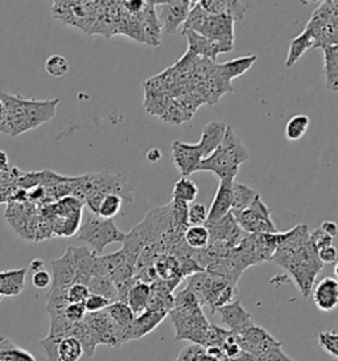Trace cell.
Listing matches in <instances>:
<instances>
[{"label": "cell", "instance_id": "1", "mask_svg": "<svg viewBox=\"0 0 338 361\" xmlns=\"http://www.w3.org/2000/svg\"><path fill=\"white\" fill-rule=\"evenodd\" d=\"M271 261L292 276L303 298L312 294L315 281L323 270L316 247L311 243L306 224L296 225L285 233H279V244Z\"/></svg>", "mask_w": 338, "mask_h": 361}, {"label": "cell", "instance_id": "2", "mask_svg": "<svg viewBox=\"0 0 338 361\" xmlns=\"http://www.w3.org/2000/svg\"><path fill=\"white\" fill-rule=\"evenodd\" d=\"M175 324V339L188 340L192 344L204 347L211 323L193 293L185 287L173 295V307L168 314Z\"/></svg>", "mask_w": 338, "mask_h": 361}, {"label": "cell", "instance_id": "3", "mask_svg": "<svg viewBox=\"0 0 338 361\" xmlns=\"http://www.w3.org/2000/svg\"><path fill=\"white\" fill-rule=\"evenodd\" d=\"M107 195H116L123 202L134 200V190L126 176L108 171L80 176L72 196L84 202L90 212L96 214L99 204Z\"/></svg>", "mask_w": 338, "mask_h": 361}, {"label": "cell", "instance_id": "4", "mask_svg": "<svg viewBox=\"0 0 338 361\" xmlns=\"http://www.w3.org/2000/svg\"><path fill=\"white\" fill-rule=\"evenodd\" d=\"M250 159V152L232 126H226L221 145L209 157L201 160L197 171H209L217 178L235 179L243 163Z\"/></svg>", "mask_w": 338, "mask_h": 361}, {"label": "cell", "instance_id": "5", "mask_svg": "<svg viewBox=\"0 0 338 361\" xmlns=\"http://www.w3.org/2000/svg\"><path fill=\"white\" fill-rule=\"evenodd\" d=\"M187 288L197 298L201 307L209 308L211 314L234 302L237 295V285L234 282L205 270L190 276Z\"/></svg>", "mask_w": 338, "mask_h": 361}, {"label": "cell", "instance_id": "6", "mask_svg": "<svg viewBox=\"0 0 338 361\" xmlns=\"http://www.w3.org/2000/svg\"><path fill=\"white\" fill-rule=\"evenodd\" d=\"M193 31L201 36L223 44L234 49V20L227 15L213 16L208 15L200 7L197 1L193 3L188 18L184 23L180 32Z\"/></svg>", "mask_w": 338, "mask_h": 361}, {"label": "cell", "instance_id": "7", "mask_svg": "<svg viewBox=\"0 0 338 361\" xmlns=\"http://www.w3.org/2000/svg\"><path fill=\"white\" fill-rule=\"evenodd\" d=\"M78 240L89 245V249L95 255H102L106 246L114 243H122L126 233L116 228L113 219H102L98 214L89 212L84 216V221L78 229Z\"/></svg>", "mask_w": 338, "mask_h": 361}, {"label": "cell", "instance_id": "8", "mask_svg": "<svg viewBox=\"0 0 338 361\" xmlns=\"http://www.w3.org/2000/svg\"><path fill=\"white\" fill-rule=\"evenodd\" d=\"M239 228L246 234L279 233L274 220L271 217V209L258 195L246 209L230 211Z\"/></svg>", "mask_w": 338, "mask_h": 361}, {"label": "cell", "instance_id": "9", "mask_svg": "<svg viewBox=\"0 0 338 361\" xmlns=\"http://www.w3.org/2000/svg\"><path fill=\"white\" fill-rule=\"evenodd\" d=\"M84 320L93 334L96 345L119 348L128 343L126 332L116 326L106 310L94 314H86Z\"/></svg>", "mask_w": 338, "mask_h": 361}, {"label": "cell", "instance_id": "10", "mask_svg": "<svg viewBox=\"0 0 338 361\" xmlns=\"http://www.w3.org/2000/svg\"><path fill=\"white\" fill-rule=\"evenodd\" d=\"M94 4L95 1H54L53 16L68 25L78 27L90 33V27L94 25L92 13Z\"/></svg>", "mask_w": 338, "mask_h": 361}, {"label": "cell", "instance_id": "11", "mask_svg": "<svg viewBox=\"0 0 338 361\" xmlns=\"http://www.w3.org/2000/svg\"><path fill=\"white\" fill-rule=\"evenodd\" d=\"M193 3L190 0L154 1L161 31L167 35H177L188 18Z\"/></svg>", "mask_w": 338, "mask_h": 361}, {"label": "cell", "instance_id": "12", "mask_svg": "<svg viewBox=\"0 0 338 361\" xmlns=\"http://www.w3.org/2000/svg\"><path fill=\"white\" fill-rule=\"evenodd\" d=\"M235 340L243 352L253 355L254 357L263 355L264 352L271 348L283 345L280 341L275 339L268 331L256 324H253L249 329H243L242 332L237 334Z\"/></svg>", "mask_w": 338, "mask_h": 361}, {"label": "cell", "instance_id": "13", "mask_svg": "<svg viewBox=\"0 0 338 361\" xmlns=\"http://www.w3.org/2000/svg\"><path fill=\"white\" fill-rule=\"evenodd\" d=\"M204 159L199 145H190L182 140L172 143V160L182 178H188L193 172H197L201 160Z\"/></svg>", "mask_w": 338, "mask_h": 361}, {"label": "cell", "instance_id": "14", "mask_svg": "<svg viewBox=\"0 0 338 361\" xmlns=\"http://www.w3.org/2000/svg\"><path fill=\"white\" fill-rule=\"evenodd\" d=\"M52 270V283H51V288L48 293L66 295L68 288L74 285V278H75V267H74L73 255H72L70 246L66 249V252L60 258L53 259Z\"/></svg>", "mask_w": 338, "mask_h": 361}, {"label": "cell", "instance_id": "15", "mask_svg": "<svg viewBox=\"0 0 338 361\" xmlns=\"http://www.w3.org/2000/svg\"><path fill=\"white\" fill-rule=\"evenodd\" d=\"M206 228H208L209 235H211L209 244L223 243V244L229 245L230 247H237L238 245L241 244L243 237L246 235V233L235 221V219L232 217V212L227 213L225 217H222L220 221L209 225Z\"/></svg>", "mask_w": 338, "mask_h": 361}, {"label": "cell", "instance_id": "16", "mask_svg": "<svg viewBox=\"0 0 338 361\" xmlns=\"http://www.w3.org/2000/svg\"><path fill=\"white\" fill-rule=\"evenodd\" d=\"M60 104V98L39 101L33 98H23V107L25 117L31 123L32 130L42 126L56 117V110Z\"/></svg>", "mask_w": 338, "mask_h": 361}, {"label": "cell", "instance_id": "17", "mask_svg": "<svg viewBox=\"0 0 338 361\" xmlns=\"http://www.w3.org/2000/svg\"><path fill=\"white\" fill-rule=\"evenodd\" d=\"M188 39V52L194 54L196 57H204L205 60H211L215 61L217 56L220 54H229L232 52V48L226 47L221 43L209 40L204 36H201L199 33L193 32V31H187V32L181 33Z\"/></svg>", "mask_w": 338, "mask_h": 361}, {"label": "cell", "instance_id": "18", "mask_svg": "<svg viewBox=\"0 0 338 361\" xmlns=\"http://www.w3.org/2000/svg\"><path fill=\"white\" fill-rule=\"evenodd\" d=\"M232 181L234 179H222L215 192L214 200L211 202V209L208 212V219L205 226L220 221L227 213L232 211Z\"/></svg>", "mask_w": 338, "mask_h": 361}, {"label": "cell", "instance_id": "19", "mask_svg": "<svg viewBox=\"0 0 338 361\" xmlns=\"http://www.w3.org/2000/svg\"><path fill=\"white\" fill-rule=\"evenodd\" d=\"M215 312L221 315L222 323L234 335L242 332L243 329H249L254 324L251 315L243 308L239 300H234L232 303L218 308Z\"/></svg>", "mask_w": 338, "mask_h": 361}, {"label": "cell", "instance_id": "20", "mask_svg": "<svg viewBox=\"0 0 338 361\" xmlns=\"http://www.w3.org/2000/svg\"><path fill=\"white\" fill-rule=\"evenodd\" d=\"M313 290V300L318 310L330 312L338 305V282L334 276L323 278Z\"/></svg>", "mask_w": 338, "mask_h": 361}, {"label": "cell", "instance_id": "21", "mask_svg": "<svg viewBox=\"0 0 338 361\" xmlns=\"http://www.w3.org/2000/svg\"><path fill=\"white\" fill-rule=\"evenodd\" d=\"M201 8L206 12L208 15L220 16V15H227L232 20H242L246 15V6L242 1H230V0H200L197 1Z\"/></svg>", "mask_w": 338, "mask_h": 361}, {"label": "cell", "instance_id": "22", "mask_svg": "<svg viewBox=\"0 0 338 361\" xmlns=\"http://www.w3.org/2000/svg\"><path fill=\"white\" fill-rule=\"evenodd\" d=\"M70 250H72L74 267H75L74 283L87 286L90 278L93 276L95 255L87 246H81V247L70 246Z\"/></svg>", "mask_w": 338, "mask_h": 361}, {"label": "cell", "instance_id": "23", "mask_svg": "<svg viewBox=\"0 0 338 361\" xmlns=\"http://www.w3.org/2000/svg\"><path fill=\"white\" fill-rule=\"evenodd\" d=\"M137 19L143 30L144 43L149 44L152 47H158L161 42V27L155 12L154 1H146V6L143 11L137 15Z\"/></svg>", "mask_w": 338, "mask_h": 361}, {"label": "cell", "instance_id": "24", "mask_svg": "<svg viewBox=\"0 0 338 361\" xmlns=\"http://www.w3.org/2000/svg\"><path fill=\"white\" fill-rule=\"evenodd\" d=\"M167 317H168V312L155 311V310H146L143 314L137 315L130 331L131 341L142 339L148 334H151Z\"/></svg>", "mask_w": 338, "mask_h": 361}, {"label": "cell", "instance_id": "25", "mask_svg": "<svg viewBox=\"0 0 338 361\" xmlns=\"http://www.w3.org/2000/svg\"><path fill=\"white\" fill-rule=\"evenodd\" d=\"M225 131H226V125L220 121H213L204 126L200 142L197 143L204 159L209 157L211 152L215 151L221 145L222 139L225 137Z\"/></svg>", "mask_w": 338, "mask_h": 361}, {"label": "cell", "instance_id": "26", "mask_svg": "<svg viewBox=\"0 0 338 361\" xmlns=\"http://www.w3.org/2000/svg\"><path fill=\"white\" fill-rule=\"evenodd\" d=\"M256 60H258L256 54H247V56L234 59V60L217 65V66H218V71H220L222 77L227 82H230L234 78H238V77L244 75L247 71H250Z\"/></svg>", "mask_w": 338, "mask_h": 361}, {"label": "cell", "instance_id": "27", "mask_svg": "<svg viewBox=\"0 0 338 361\" xmlns=\"http://www.w3.org/2000/svg\"><path fill=\"white\" fill-rule=\"evenodd\" d=\"M27 269L0 273V295L16 297L24 290Z\"/></svg>", "mask_w": 338, "mask_h": 361}, {"label": "cell", "instance_id": "28", "mask_svg": "<svg viewBox=\"0 0 338 361\" xmlns=\"http://www.w3.org/2000/svg\"><path fill=\"white\" fill-rule=\"evenodd\" d=\"M329 24H338L337 1H323L312 13L306 28H316Z\"/></svg>", "mask_w": 338, "mask_h": 361}, {"label": "cell", "instance_id": "29", "mask_svg": "<svg viewBox=\"0 0 338 361\" xmlns=\"http://www.w3.org/2000/svg\"><path fill=\"white\" fill-rule=\"evenodd\" d=\"M325 86L332 92L338 90V45L323 48Z\"/></svg>", "mask_w": 338, "mask_h": 361}, {"label": "cell", "instance_id": "30", "mask_svg": "<svg viewBox=\"0 0 338 361\" xmlns=\"http://www.w3.org/2000/svg\"><path fill=\"white\" fill-rule=\"evenodd\" d=\"M106 311L110 315V318L115 322L116 326L126 332L128 341H131L130 331L134 324V320L137 318L132 310L128 307L125 302H113L108 307L106 308Z\"/></svg>", "mask_w": 338, "mask_h": 361}, {"label": "cell", "instance_id": "31", "mask_svg": "<svg viewBox=\"0 0 338 361\" xmlns=\"http://www.w3.org/2000/svg\"><path fill=\"white\" fill-rule=\"evenodd\" d=\"M149 297H151V286L137 281L127 294V306L131 308L132 312L137 317L147 310Z\"/></svg>", "mask_w": 338, "mask_h": 361}, {"label": "cell", "instance_id": "32", "mask_svg": "<svg viewBox=\"0 0 338 361\" xmlns=\"http://www.w3.org/2000/svg\"><path fill=\"white\" fill-rule=\"evenodd\" d=\"M313 37L309 31L304 30L297 37L292 39L289 44L288 54L285 59V66L292 68L304 56L308 49L313 48Z\"/></svg>", "mask_w": 338, "mask_h": 361}, {"label": "cell", "instance_id": "33", "mask_svg": "<svg viewBox=\"0 0 338 361\" xmlns=\"http://www.w3.org/2000/svg\"><path fill=\"white\" fill-rule=\"evenodd\" d=\"M84 211L70 213L65 217H56L53 219V235L58 237H72L73 234L78 232L82 219H84Z\"/></svg>", "mask_w": 338, "mask_h": 361}, {"label": "cell", "instance_id": "34", "mask_svg": "<svg viewBox=\"0 0 338 361\" xmlns=\"http://www.w3.org/2000/svg\"><path fill=\"white\" fill-rule=\"evenodd\" d=\"M87 288H89L90 294H95V295H101V297L106 298L111 303L116 302V299H118L115 285H114V282L111 281L110 276H92L89 283H87Z\"/></svg>", "mask_w": 338, "mask_h": 361}, {"label": "cell", "instance_id": "35", "mask_svg": "<svg viewBox=\"0 0 338 361\" xmlns=\"http://www.w3.org/2000/svg\"><path fill=\"white\" fill-rule=\"evenodd\" d=\"M258 195H259V192L244 185L242 183L232 181V211L246 209L255 200V197Z\"/></svg>", "mask_w": 338, "mask_h": 361}, {"label": "cell", "instance_id": "36", "mask_svg": "<svg viewBox=\"0 0 338 361\" xmlns=\"http://www.w3.org/2000/svg\"><path fill=\"white\" fill-rule=\"evenodd\" d=\"M184 241L193 250L205 249L209 245V241H211L209 231H208V228L205 225L188 226L185 233H184Z\"/></svg>", "mask_w": 338, "mask_h": 361}, {"label": "cell", "instance_id": "37", "mask_svg": "<svg viewBox=\"0 0 338 361\" xmlns=\"http://www.w3.org/2000/svg\"><path fill=\"white\" fill-rule=\"evenodd\" d=\"M199 195V187L193 180L188 178H181L176 181L173 192H172V200L185 202L189 205L190 202H194Z\"/></svg>", "mask_w": 338, "mask_h": 361}, {"label": "cell", "instance_id": "38", "mask_svg": "<svg viewBox=\"0 0 338 361\" xmlns=\"http://www.w3.org/2000/svg\"><path fill=\"white\" fill-rule=\"evenodd\" d=\"M0 361H36L28 350H21L11 340L1 338L0 341Z\"/></svg>", "mask_w": 338, "mask_h": 361}, {"label": "cell", "instance_id": "39", "mask_svg": "<svg viewBox=\"0 0 338 361\" xmlns=\"http://www.w3.org/2000/svg\"><path fill=\"white\" fill-rule=\"evenodd\" d=\"M84 356L82 345L72 336L63 338L58 341V359L60 361H80Z\"/></svg>", "mask_w": 338, "mask_h": 361}, {"label": "cell", "instance_id": "40", "mask_svg": "<svg viewBox=\"0 0 338 361\" xmlns=\"http://www.w3.org/2000/svg\"><path fill=\"white\" fill-rule=\"evenodd\" d=\"M309 123H311V119L308 116L304 114L294 116L285 125V138L289 142H296L303 138L306 130L309 128Z\"/></svg>", "mask_w": 338, "mask_h": 361}, {"label": "cell", "instance_id": "41", "mask_svg": "<svg viewBox=\"0 0 338 361\" xmlns=\"http://www.w3.org/2000/svg\"><path fill=\"white\" fill-rule=\"evenodd\" d=\"M122 199L116 195H107L98 207L96 214L102 219H114L122 209Z\"/></svg>", "mask_w": 338, "mask_h": 361}, {"label": "cell", "instance_id": "42", "mask_svg": "<svg viewBox=\"0 0 338 361\" xmlns=\"http://www.w3.org/2000/svg\"><path fill=\"white\" fill-rule=\"evenodd\" d=\"M318 345L332 356L334 360L338 359V334L336 331H321L318 334Z\"/></svg>", "mask_w": 338, "mask_h": 361}, {"label": "cell", "instance_id": "43", "mask_svg": "<svg viewBox=\"0 0 338 361\" xmlns=\"http://www.w3.org/2000/svg\"><path fill=\"white\" fill-rule=\"evenodd\" d=\"M176 361H221L214 359L206 353L204 347L197 345V344H190L187 345L184 350L180 352Z\"/></svg>", "mask_w": 338, "mask_h": 361}, {"label": "cell", "instance_id": "44", "mask_svg": "<svg viewBox=\"0 0 338 361\" xmlns=\"http://www.w3.org/2000/svg\"><path fill=\"white\" fill-rule=\"evenodd\" d=\"M69 63L61 54H53L46 63H45V71L46 73L52 77H63L69 72Z\"/></svg>", "mask_w": 338, "mask_h": 361}, {"label": "cell", "instance_id": "45", "mask_svg": "<svg viewBox=\"0 0 338 361\" xmlns=\"http://www.w3.org/2000/svg\"><path fill=\"white\" fill-rule=\"evenodd\" d=\"M208 219V209L204 204L193 202L188 205V225H205Z\"/></svg>", "mask_w": 338, "mask_h": 361}, {"label": "cell", "instance_id": "46", "mask_svg": "<svg viewBox=\"0 0 338 361\" xmlns=\"http://www.w3.org/2000/svg\"><path fill=\"white\" fill-rule=\"evenodd\" d=\"M110 305H111L110 300H107L106 298L101 297V295H95V294H90L84 302V306L87 314H94V312L104 311Z\"/></svg>", "mask_w": 338, "mask_h": 361}, {"label": "cell", "instance_id": "47", "mask_svg": "<svg viewBox=\"0 0 338 361\" xmlns=\"http://www.w3.org/2000/svg\"><path fill=\"white\" fill-rule=\"evenodd\" d=\"M86 308L84 303H69L65 310H63V315L68 319L70 323H80L84 320L86 317Z\"/></svg>", "mask_w": 338, "mask_h": 361}, {"label": "cell", "instance_id": "48", "mask_svg": "<svg viewBox=\"0 0 338 361\" xmlns=\"http://www.w3.org/2000/svg\"><path fill=\"white\" fill-rule=\"evenodd\" d=\"M89 295H90V291L87 286L80 285V283H74L66 291V299L69 303H84Z\"/></svg>", "mask_w": 338, "mask_h": 361}, {"label": "cell", "instance_id": "49", "mask_svg": "<svg viewBox=\"0 0 338 361\" xmlns=\"http://www.w3.org/2000/svg\"><path fill=\"white\" fill-rule=\"evenodd\" d=\"M61 339L46 336L45 339L40 340V345L45 352L48 361H60L58 359V341Z\"/></svg>", "mask_w": 338, "mask_h": 361}, {"label": "cell", "instance_id": "50", "mask_svg": "<svg viewBox=\"0 0 338 361\" xmlns=\"http://www.w3.org/2000/svg\"><path fill=\"white\" fill-rule=\"evenodd\" d=\"M53 235V225L49 220L39 217V223L35 231V240L33 241H44Z\"/></svg>", "mask_w": 338, "mask_h": 361}, {"label": "cell", "instance_id": "51", "mask_svg": "<svg viewBox=\"0 0 338 361\" xmlns=\"http://www.w3.org/2000/svg\"><path fill=\"white\" fill-rule=\"evenodd\" d=\"M282 347L283 345L271 348V350L264 352L263 355H261V356H258L255 359H256V361H296L294 359H291L288 355H285Z\"/></svg>", "mask_w": 338, "mask_h": 361}, {"label": "cell", "instance_id": "52", "mask_svg": "<svg viewBox=\"0 0 338 361\" xmlns=\"http://www.w3.org/2000/svg\"><path fill=\"white\" fill-rule=\"evenodd\" d=\"M317 257H318V259H320V262H321L323 265H324V264H327V265H336L338 258L337 249H336L333 245L325 246V247L317 250Z\"/></svg>", "mask_w": 338, "mask_h": 361}, {"label": "cell", "instance_id": "53", "mask_svg": "<svg viewBox=\"0 0 338 361\" xmlns=\"http://www.w3.org/2000/svg\"><path fill=\"white\" fill-rule=\"evenodd\" d=\"M309 238H311V243L316 247V250L323 249V247H325V246L333 245V240H334V238H332L330 235L324 233L320 228L316 229V231H313L312 233H309Z\"/></svg>", "mask_w": 338, "mask_h": 361}, {"label": "cell", "instance_id": "54", "mask_svg": "<svg viewBox=\"0 0 338 361\" xmlns=\"http://www.w3.org/2000/svg\"><path fill=\"white\" fill-rule=\"evenodd\" d=\"M32 283H33V286L36 288H40V290L48 288V287H51V283H52V276L46 270L37 271L32 276Z\"/></svg>", "mask_w": 338, "mask_h": 361}, {"label": "cell", "instance_id": "55", "mask_svg": "<svg viewBox=\"0 0 338 361\" xmlns=\"http://www.w3.org/2000/svg\"><path fill=\"white\" fill-rule=\"evenodd\" d=\"M324 233H327V235H330L332 238H334L337 235V224L334 221H324L321 224V228H320Z\"/></svg>", "mask_w": 338, "mask_h": 361}, {"label": "cell", "instance_id": "56", "mask_svg": "<svg viewBox=\"0 0 338 361\" xmlns=\"http://www.w3.org/2000/svg\"><path fill=\"white\" fill-rule=\"evenodd\" d=\"M161 158H163V154L158 149H149L147 152V159L151 163H158L161 160Z\"/></svg>", "mask_w": 338, "mask_h": 361}, {"label": "cell", "instance_id": "57", "mask_svg": "<svg viewBox=\"0 0 338 361\" xmlns=\"http://www.w3.org/2000/svg\"><path fill=\"white\" fill-rule=\"evenodd\" d=\"M30 270H31L32 273L35 274V273H37V271H42V270H45V262L42 261V259H33L31 262V265H30Z\"/></svg>", "mask_w": 338, "mask_h": 361}, {"label": "cell", "instance_id": "58", "mask_svg": "<svg viewBox=\"0 0 338 361\" xmlns=\"http://www.w3.org/2000/svg\"><path fill=\"white\" fill-rule=\"evenodd\" d=\"M0 171L1 172L8 171V158L3 151H0Z\"/></svg>", "mask_w": 338, "mask_h": 361}]
</instances>
